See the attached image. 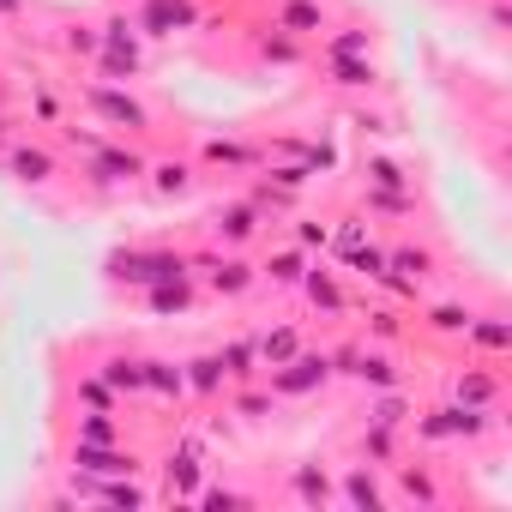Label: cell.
Segmentation results:
<instances>
[{
	"mask_svg": "<svg viewBox=\"0 0 512 512\" xmlns=\"http://www.w3.org/2000/svg\"><path fill=\"white\" fill-rule=\"evenodd\" d=\"M217 362H223V380L247 386L253 374H260V338H229V344L217 350Z\"/></svg>",
	"mask_w": 512,
	"mask_h": 512,
	"instance_id": "8",
	"label": "cell"
},
{
	"mask_svg": "<svg viewBox=\"0 0 512 512\" xmlns=\"http://www.w3.org/2000/svg\"><path fill=\"white\" fill-rule=\"evenodd\" d=\"M266 61H278V67H290V61H302V49H296V37L272 25V37H266Z\"/></svg>",
	"mask_w": 512,
	"mask_h": 512,
	"instance_id": "35",
	"label": "cell"
},
{
	"mask_svg": "<svg viewBox=\"0 0 512 512\" xmlns=\"http://www.w3.org/2000/svg\"><path fill=\"white\" fill-rule=\"evenodd\" d=\"M494 398H500L494 374H464V380H458V404H470V410H488Z\"/></svg>",
	"mask_w": 512,
	"mask_h": 512,
	"instance_id": "25",
	"label": "cell"
},
{
	"mask_svg": "<svg viewBox=\"0 0 512 512\" xmlns=\"http://www.w3.org/2000/svg\"><path fill=\"white\" fill-rule=\"evenodd\" d=\"M320 61H326V73H332L338 85H350V91H362V85H374V67H368V61H356V55H338V49H326Z\"/></svg>",
	"mask_w": 512,
	"mask_h": 512,
	"instance_id": "15",
	"label": "cell"
},
{
	"mask_svg": "<svg viewBox=\"0 0 512 512\" xmlns=\"http://www.w3.org/2000/svg\"><path fill=\"white\" fill-rule=\"evenodd\" d=\"M350 374H356L362 386H398L392 356H374V350H356V356H350Z\"/></svg>",
	"mask_w": 512,
	"mask_h": 512,
	"instance_id": "17",
	"label": "cell"
},
{
	"mask_svg": "<svg viewBox=\"0 0 512 512\" xmlns=\"http://www.w3.org/2000/svg\"><path fill=\"white\" fill-rule=\"evenodd\" d=\"M19 7H25V0H0V19H13Z\"/></svg>",
	"mask_w": 512,
	"mask_h": 512,
	"instance_id": "47",
	"label": "cell"
},
{
	"mask_svg": "<svg viewBox=\"0 0 512 512\" xmlns=\"http://www.w3.org/2000/svg\"><path fill=\"white\" fill-rule=\"evenodd\" d=\"M374 332H380V338H392V332H398V314H386V308H380V314H374Z\"/></svg>",
	"mask_w": 512,
	"mask_h": 512,
	"instance_id": "46",
	"label": "cell"
},
{
	"mask_svg": "<svg viewBox=\"0 0 512 512\" xmlns=\"http://www.w3.org/2000/svg\"><path fill=\"white\" fill-rule=\"evenodd\" d=\"M199 440H187L175 458H169V494H193V482H199Z\"/></svg>",
	"mask_w": 512,
	"mask_h": 512,
	"instance_id": "18",
	"label": "cell"
},
{
	"mask_svg": "<svg viewBox=\"0 0 512 512\" xmlns=\"http://www.w3.org/2000/svg\"><path fill=\"white\" fill-rule=\"evenodd\" d=\"M133 25L145 37H175V31H193L199 25V7H193V0H145Z\"/></svg>",
	"mask_w": 512,
	"mask_h": 512,
	"instance_id": "4",
	"label": "cell"
},
{
	"mask_svg": "<svg viewBox=\"0 0 512 512\" xmlns=\"http://www.w3.org/2000/svg\"><path fill=\"white\" fill-rule=\"evenodd\" d=\"M344 500H350V506H368V512H380V506H386V488H380L374 464H356V470L344 476Z\"/></svg>",
	"mask_w": 512,
	"mask_h": 512,
	"instance_id": "12",
	"label": "cell"
},
{
	"mask_svg": "<svg viewBox=\"0 0 512 512\" xmlns=\"http://www.w3.org/2000/svg\"><path fill=\"white\" fill-rule=\"evenodd\" d=\"M79 398H85L91 410H115V386H109L103 374H85V380H79Z\"/></svg>",
	"mask_w": 512,
	"mask_h": 512,
	"instance_id": "33",
	"label": "cell"
},
{
	"mask_svg": "<svg viewBox=\"0 0 512 512\" xmlns=\"http://www.w3.org/2000/svg\"><path fill=\"white\" fill-rule=\"evenodd\" d=\"M205 163H211V169H247V163H260V151H253V145H235V139H211V145H205Z\"/></svg>",
	"mask_w": 512,
	"mask_h": 512,
	"instance_id": "21",
	"label": "cell"
},
{
	"mask_svg": "<svg viewBox=\"0 0 512 512\" xmlns=\"http://www.w3.org/2000/svg\"><path fill=\"white\" fill-rule=\"evenodd\" d=\"M7 169H13L25 187H43V181H55V157H49L43 145H13V151H7Z\"/></svg>",
	"mask_w": 512,
	"mask_h": 512,
	"instance_id": "9",
	"label": "cell"
},
{
	"mask_svg": "<svg viewBox=\"0 0 512 512\" xmlns=\"http://www.w3.org/2000/svg\"><path fill=\"white\" fill-rule=\"evenodd\" d=\"M296 241H302V247H326L332 235H326V223H302V229H296Z\"/></svg>",
	"mask_w": 512,
	"mask_h": 512,
	"instance_id": "43",
	"label": "cell"
},
{
	"mask_svg": "<svg viewBox=\"0 0 512 512\" xmlns=\"http://www.w3.org/2000/svg\"><path fill=\"white\" fill-rule=\"evenodd\" d=\"M368 205H374V211H386V217H404V211H416V199H410L404 187H368Z\"/></svg>",
	"mask_w": 512,
	"mask_h": 512,
	"instance_id": "28",
	"label": "cell"
},
{
	"mask_svg": "<svg viewBox=\"0 0 512 512\" xmlns=\"http://www.w3.org/2000/svg\"><path fill=\"white\" fill-rule=\"evenodd\" d=\"M464 332H470V338H476V344H482V350H506V344H512V332H506V326H500V320H470V326H464Z\"/></svg>",
	"mask_w": 512,
	"mask_h": 512,
	"instance_id": "32",
	"label": "cell"
},
{
	"mask_svg": "<svg viewBox=\"0 0 512 512\" xmlns=\"http://www.w3.org/2000/svg\"><path fill=\"white\" fill-rule=\"evenodd\" d=\"M235 410L241 416H266L272 410V392H235Z\"/></svg>",
	"mask_w": 512,
	"mask_h": 512,
	"instance_id": "41",
	"label": "cell"
},
{
	"mask_svg": "<svg viewBox=\"0 0 512 512\" xmlns=\"http://www.w3.org/2000/svg\"><path fill=\"white\" fill-rule=\"evenodd\" d=\"M145 392L175 404V398L187 392V374H181V362H163V356H151V362H145Z\"/></svg>",
	"mask_w": 512,
	"mask_h": 512,
	"instance_id": "11",
	"label": "cell"
},
{
	"mask_svg": "<svg viewBox=\"0 0 512 512\" xmlns=\"http://www.w3.org/2000/svg\"><path fill=\"white\" fill-rule=\"evenodd\" d=\"M181 374H187V392H199V398L223 392V362L217 356H193V362H181Z\"/></svg>",
	"mask_w": 512,
	"mask_h": 512,
	"instance_id": "13",
	"label": "cell"
},
{
	"mask_svg": "<svg viewBox=\"0 0 512 512\" xmlns=\"http://www.w3.org/2000/svg\"><path fill=\"white\" fill-rule=\"evenodd\" d=\"M109 272L121 278V284H139V290H151V284H163V278H187V253H115L109 260Z\"/></svg>",
	"mask_w": 512,
	"mask_h": 512,
	"instance_id": "2",
	"label": "cell"
},
{
	"mask_svg": "<svg viewBox=\"0 0 512 512\" xmlns=\"http://www.w3.org/2000/svg\"><path fill=\"white\" fill-rule=\"evenodd\" d=\"M326 49H338V55H368V31H338V37H326Z\"/></svg>",
	"mask_w": 512,
	"mask_h": 512,
	"instance_id": "40",
	"label": "cell"
},
{
	"mask_svg": "<svg viewBox=\"0 0 512 512\" xmlns=\"http://www.w3.org/2000/svg\"><path fill=\"white\" fill-rule=\"evenodd\" d=\"M290 488H296V500H308V506H326V500H332V476H326L320 464L290 470Z\"/></svg>",
	"mask_w": 512,
	"mask_h": 512,
	"instance_id": "19",
	"label": "cell"
},
{
	"mask_svg": "<svg viewBox=\"0 0 512 512\" xmlns=\"http://www.w3.org/2000/svg\"><path fill=\"white\" fill-rule=\"evenodd\" d=\"M115 392H145V362H133V356H115V362H103L97 368Z\"/></svg>",
	"mask_w": 512,
	"mask_h": 512,
	"instance_id": "23",
	"label": "cell"
},
{
	"mask_svg": "<svg viewBox=\"0 0 512 512\" xmlns=\"http://www.w3.org/2000/svg\"><path fill=\"white\" fill-rule=\"evenodd\" d=\"M79 440H85V446H115V440H121V428H115V416H109V410H85Z\"/></svg>",
	"mask_w": 512,
	"mask_h": 512,
	"instance_id": "26",
	"label": "cell"
},
{
	"mask_svg": "<svg viewBox=\"0 0 512 512\" xmlns=\"http://www.w3.org/2000/svg\"><path fill=\"white\" fill-rule=\"evenodd\" d=\"M350 266H356V272H362V278H380V272H386V253H380V247H368V241H362V247H356V253H350Z\"/></svg>",
	"mask_w": 512,
	"mask_h": 512,
	"instance_id": "38",
	"label": "cell"
},
{
	"mask_svg": "<svg viewBox=\"0 0 512 512\" xmlns=\"http://www.w3.org/2000/svg\"><path fill=\"white\" fill-rule=\"evenodd\" d=\"M151 163L139 157V151H127V145H97V157H91V175L97 181H139Z\"/></svg>",
	"mask_w": 512,
	"mask_h": 512,
	"instance_id": "7",
	"label": "cell"
},
{
	"mask_svg": "<svg viewBox=\"0 0 512 512\" xmlns=\"http://www.w3.org/2000/svg\"><path fill=\"white\" fill-rule=\"evenodd\" d=\"M97 67H103L109 85H127V79L139 73V55H109V49H97Z\"/></svg>",
	"mask_w": 512,
	"mask_h": 512,
	"instance_id": "30",
	"label": "cell"
},
{
	"mask_svg": "<svg viewBox=\"0 0 512 512\" xmlns=\"http://www.w3.org/2000/svg\"><path fill=\"white\" fill-rule=\"evenodd\" d=\"M404 494H410V500H422V506H434V500H440V488H434V476H428V470H404Z\"/></svg>",
	"mask_w": 512,
	"mask_h": 512,
	"instance_id": "37",
	"label": "cell"
},
{
	"mask_svg": "<svg viewBox=\"0 0 512 512\" xmlns=\"http://www.w3.org/2000/svg\"><path fill=\"white\" fill-rule=\"evenodd\" d=\"M404 181H410V175H404L392 157H374V163H368V187H404Z\"/></svg>",
	"mask_w": 512,
	"mask_h": 512,
	"instance_id": "36",
	"label": "cell"
},
{
	"mask_svg": "<svg viewBox=\"0 0 512 512\" xmlns=\"http://www.w3.org/2000/svg\"><path fill=\"white\" fill-rule=\"evenodd\" d=\"M97 49H109V55H139V31H133L127 19H115V25L97 37Z\"/></svg>",
	"mask_w": 512,
	"mask_h": 512,
	"instance_id": "27",
	"label": "cell"
},
{
	"mask_svg": "<svg viewBox=\"0 0 512 512\" xmlns=\"http://www.w3.org/2000/svg\"><path fill=\"white\" fill-rule=\"evenodd\" d=\"M278 31H290V37H320V31H326L320 0H284V7H278Z\"/></svg>",
	"mask_w": 512,
	"mask_h": 512,
	"instance_id": "10",
	"label": "cell"
},
{
	"mask_svg": "<svg viewBox=\"0 0 512 512\" xmlns=\"http://www.w3.org/2000/svg\"><path fill=\"white\" fill-rule=\"evenodd\" d=\"M247 284H253V266H247V260H223V253L211 260V290H217V296H241Z\"/></svg>",
	"mask_w": 512,
	"mask_h": 512,
	"instance_id": "14",
	"label": "cell"
},
{
	"mask_svg": "<svg viewBox=\"0 0 512 512\" xmlns=\"http://www.w3.org/2000/svg\"><path fill=\"white\" fill-rule=\"evenodd\" d=\"M332 374H338V368H332V356L296 350L290 362H278V368H272V398H308V392H320Z\"/></svg>",
	"mask_w": 512,
	"mask_h": 512,
	"instance_id": "1",
	"label": "cell"
},
{
	"mask_svg": "<svg viewBox=\"0 0 512 512\" xmlns=\"http://www.w3.org/2000/svg\"><path fill=\"white\" fill-rule=\"evenodd\" d=\"M464 326H470L464 308H434V332H464Z\"/></svg>",
	"mask_w": 512,
	"mask_h": 512,
	"instance_id": "42",
	"label": "cell"
},
{
	"mask_svg": "<svg viewBox=\"0 0 512 512\" xmlns=\"http://www.w3.org/2000/svg\"><path fill=\"white\" fill-rule=\"evenodd\" d=\"M91 109L109 121V127H127V133H139V127H151V109L133 97V91H121V85H91Z\"/></svg>",
	"mask_w": 512,
	"mask_h": 512,
	"instance_id": "3",
	"label": "cell"
},
{
	"mask_svg": "<svg viewBox=\"0 0 512 512\" xmlns=\"http://www.w3.org/2000/svg\"><path fill=\"white\" fill-rule=\"evenodd\" d=\"M260 223H266V211L253 205V199H229V205H217L211 235H217V241H229V247H241V241L260 235Z\"/></svg>",
	"mask_w": 512,
	"mask_h": 512,
	"instance_id": "5",
	"label": "cell"
},
{
	"mask_svg": "<svg viewBox=\"0 0 512 512\" xmlns=\"http://www.w3.org/2000/svg\"><path fill=\"white\" fill-rule=\"evenodd\" d=\"M362 446H368L374 464H392V458H398V440H392V428H380V422H368V440H362Z\"/></svg>",
	"mask_w": 512,
	"mask_h": 512,
	"instance_id": "34",
	"label": "cell"
},
{
	"mask_svg": "<svg viewBox=\"0 0 512 512\" xmlns=\"http://www.w3.org/2000/svg\"><path fill=\"white\" fill-rule=\"evenodd\" d=\"M356 247H362V223H344L338 229V253H356Z\"/></svg>",
	"mask_w": 512,
	"mask_h": 512,
	"instance_id": "44",
	"label": "cell"
},
{
	"mask_svg": "<svg viewBox=\"0 0 512 512\" xmlns=\"http://www.w3.org/2000/svg\"><path fill=\"white\" fill-rule=\"evenodd\" d=\"M199 506L229 512V506H247V494H235V488H199Z\"/></svg>",
	"mask_w": 512,
	"mask_h": 512,
	"instance_id": "39",
	"label": "cell"
},
{
	"mask_svg": "<svg viewBox=\"0 0 512 512\" xmlns=\"http://www.w3.org/2000/svg\"><path fill=\"white\" fill-rule=\"evenodd\" d=\"M151 175H157V193H163V199H181V193L193 187V169H187L181 157H169V163H157Z\"/></svg>",
	"mask_w": 512,
	"mask_h": 512,
	"instance_id": "24",
	"label": "cell"
},
{
	"mask_svg": "<svg viewBox=\"0 0 512 512\" xmlns=\"http://www.w3.org/2000/svg\"><path fill=\"white\" fill-rule=\"evenodd\" d=\"M73 49L79 55H97V31H73Z\"/></svg>",
	"mask_w": 512,
	"mask_h": 512,
	"instance_id": "45",
	"label": "cell"
},
{
	"mask_svg": "<svg viewBox=\"0 0 512 512\" xmlns=\"http://www.w3.org/2000/svg\"><path fill=\"white\" fill-rule=\"evenodd\" d=\"M410 416V404H404V392H392L386 386V398H374V410H368V422H380V428H398Z\"/></svg>",
	"mask_w": 512,
	"mask_h": 512,
	"instance_id": "29",
	"label": "cell"
},
{
	"mask_svg": "<svg viewBox=\"0 0 512 512\" xmlns=\"http://www.w3.org/2000/svg\"><path fill=\"white\" fill-rule=\"evenodd\" d=\"M151 308H157V314H181V308H193V284H187V278H163V284H151Z\"/></svg>",
	"mask_w": 512,
	"mask_h": 512,
	"instance_id": "22",
	"label": "cell"
},
{
	"mask_svg": "<svg viewBox=\"0 0 512 512\" xmlns=\"http://www.w3.org/2000/svg\"><path fill=\"white\" fill-rule=\"evenodd\" d=\"M73 470L79 476H133L139 458L121 452V446H85V440H73Z\"/></svg>",
	"mask_w": 512,
	"mask_h": 512,
	"instance_id": "6",
	"label": "cell"
},
{
	"mask_svg": "<svg viewBox=\"0 0 512 512\" xmlns=\"http://www.w3.org/2000/svg\"><path fill=\"white\" fill-rule=\"evenodd\" d=\"M302 290H308V302H314V308L344 314V290H338V278H332V272H320V266H314V272H302Z\"/></svg>",
	"mask_w": 512,
	"mask_h": 512,
	"instance_id": "16",
	"label": "cell"
},
{
	"mask_svg": "<svg viewBox=\"0 0 512 512\" xmlns=\"http://www.w3.org/2000/svg\"><path fill=\"white\" fill-rule=\"evenodd\" d=\"M296 350H302V332H296V326H278V332L260 338V368H278V362H290Z\"/></svg>",
	"mask_w": 512,
	"mask_h": 512,
	"instance_id": "20",
	"label": "cell"
},
{
	"mask_svg": "<svg viewBox=\"0 0 512 512\" xmlns=\"http://www.w3.org/2000/svg\"><path fill=\"white\" fill-rule=\"evenodd\" d=\"M302 272H308V266H302V247L278 253V260L266 266V278H272V284H302Z\"/></svg>",
	"mask_w": 512,
	"mask_h": 512,
	"instance_id": "31",
	"label": "cell"
}]
</instances>
